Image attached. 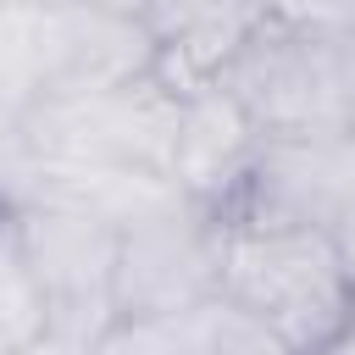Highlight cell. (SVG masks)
Segmentation results:
<instances>
[{
    "label": "cell",
    "mask_w": 355,
    "mask_h": 355,
    "mask_svg": "<svg viewBox=\"0 0 355 355\" xmlns=\"http://www.w3.org/2000/svg\"><path fill=\"white\" fill-rule=\"evenodd\" d=\"M100 349H155V355H255V349H283L244 305H233L222 288L178 305V311H150V316H116Z\"/></svg>",
    "instance_id": "cell-8"
},
{
    "label": "cell",
    "mask_w": 355,
    "mask_h": 355,
    "mask_svg": "<svg viewBox=\"0 0 355 355\" xmlns=\"http://www.w3.org/2000/svg\"><path fill=\"white\" fill-rule=\"evenodd\" d=\"M22 244L33 255L44 288V349H100L116 327V250L122 233L94 211L67 200H22L17 205Z\"/></svg>",
    "instance_id": "cell-3"
},
{
    "label": "cell",
    "mask_w": 355,
    "mask_h": 355,
    "mask_svg": "<svg viewBox=\"0 0 355 355\" xmlns=\"http://www.w3.org/2000/svg\"><path fill=\"white\" fill-rule=\"evenodd\" d=\"M333 239H338V255H344V266H349V277H355V211L333 227Z\"/></svg>",
    "instance_id": "cell-11"
},
{
    "label": "cell",
    "mask_w": 355,
    "mask_h": 355,
    "mask_svg": "<svg viewBox=\"0 0 355 355\" xmlns=\"http://www.w3.org/2000/svg\"><path fill=\"white\" fill-rule=\"evenodd\" d=\"M266 17L305 33H355V0H266Z\"/></svg>",
    "instance_id": "cell-10"
},
{
    "label": "cell",
    "mask_w": 355,
    "mask_h": 355,
    "mask_svg": "<svg viewBox=\"0 0 355 355\" xmlns=\"http://www.w3.org/2000/svg\"><path fill=\"white\" fill-rule=\"evenodd\" d=\"M222 294L283 349H333L355 311V277L338 239L311 222L222 216Z\"/></svg>",
    "instance_id": "cell-1"
},
{
    "label": "cell",
    "mask_w": 355,
    "mask_h": 355,
    "mask_svg": "<svg viewBox=\"0 0 355 355\" xmlns=\"http://www.w3.org/2000/svg\"><path fill=\"white\" fill-rule=\"evenodd\" d=\"M333 349H355V311H349V322H344V333H338V344Z\"/></svg>",
    "instance_id": "cell-13"
},
{
    "label": "cell",
    "mask_w": 355,
    "mask_h": 355,
    "mask_svg": "<svg viewBox=\"0 0 355 355\" xmlns=\"http://www.w3.org/2000/svg\"><path fill=\"white\" fill-rule=\"evenodd\" d=\"M44 288L33 272V255L22 244L17 211H0V355L44 349Z\"/></svg>",
    "instance_id": "cell-9"
},
{
    "label": "cell",
    "mask_w": 355,
    "mask_h": 355,
    "mask_svg": "<svg viewBox=\"0 0 355 355\" xmlns=\"http://www.w3.org/2000/svg\"><path fill=\"white\" fill-rule=\"evenodd\" d=\"M178 94L144 72L116 89L89 94H44L28 105L22 128L33 144L39 172H72V166H166L172 133H178ZM172 172V166H166Z\"/></svg>",
    "instance_id": "cell-2"
},
{
    "label": "cell",
    "mask_w": 355,
    "mask_h": 355,
    "mask_svg": "<svg viewBox=\"0 0 355 355\" xmlns=\"http://www.w3.org/2000/svg\"><path fill=\"white\" fill-rule=\"evenodd\" d=\"M78 6H105V11H133V17L150 11V0H78Z\"/></svg>",
    "instance_id": "cell-12"
},
{
    "label": "cell",
    "mask_w": 355,
    "mask_h": 355,
    "mask_svg": "<svg viewBox=\"0 0 355 355\" xmlns=\"http://www.w3.org/2000/svg\"><path fill=\"white\" fill-rule=\"evenodd\" d=\"M355 211V128L261 133V150L222 216L338 227Z\"/></svg>",
    "instance_id": "cell-4"
},
{
    "label": "cell",
    "mask_w": 355,
    "mask_h": 355,
    "mask_svg": "<svg viewBox=\"0 0 355 355\" xmlns=\"http://www.w3.org/2000/svg\"><path fill=\"white\" fill-rule=\"evenodd\" d=\"M222 288V211L189 200L133 233L116 250V316L178 311Z\"/></svg>",
    "instance_id": "cell-6"
},
{
    "label": "cell",
    "mask_w": 355,
    "mask_h": 355,
    "mask_svg": "<svg viewBox=\"0 0 355 355\" xmlns=\"http://www.w3.org/2000/svg\"><path fill=\"white\" fill-rule=\"evenodd\" d=\"M255 150H261V122L250 116V105L227 83L183 94L178 133H172V161L166 166H172V178L183 183L189 200L222 211L239 194Z\"/></svg>",
    "instance_id": "cell-7"
},
{
    "label": "cell",
    "mask_w": 355,
    "mask_h": 355,
    "mask_svg": "<svg viewBox=\"0 0 355 355\" xmlns=\"http://www.w3.org/2000/svg\"><path fill=\"white\" fill-rule=\"evenodd\" d=\"M33 72H39V100L116 89L155 72V33L133 11L33 0Z\"/></svg>",
    "instance_id": "cell-5"
}]
</instances>
